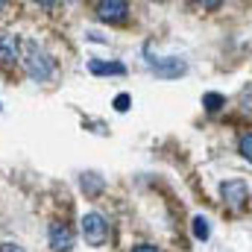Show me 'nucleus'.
Masks as SVG:
<instances>
[{
	"label": "nucleus",
	"instance_id": "1",
	"mask_svg": "<svg viewBox=\"0 0 252 252\" xmlns=\"http://www.w3.org/2000/svg\"><path fill=\"white\" fill-rule=\"evenodd\" d=\"M24 67H27V73L32 76V79H38V82H44V79H50L53 76V70H56V62L35 44V41H27L24 44Z\"/></svg>",
	"mask_w": 252,
	"mask_h": 252
},
{
	"label": "nucleus",
	"instance_id": "2",
	"mask_svg": "<svg viewBox=\"0 0 252 252\" xmlns=\"http://www.w3.org/2000/svg\"><path fill=\"white\" fill-rule=\"evenodd\" d=\"M82 238H85V244H91V247H103L106 238H109V223H106V217L97 214V211L85 214V217H82Z\"/></svg>",
	"mask_w": 252,
	"mask_h": 252
},
{
	"label": "nucleus",
	"instance_id": "3",
	"mask_svg": "<svg viewBox=\"0 0 252 252\" xmlns=\"http://www.w3.org/2000/svg\"><path fill=\"white\" fill-rule=\"evenodd\" d=\"M223 199H226V205L229 208H241L247 199H250V188H247V182H241V179H229V182H223Z\"/></svg>",
	"mask_w": 252,
	"mask_h": 252
},
{
	"label": "nucleus",
	"instance_id": "4",
	"mask_svg": "<svg viewBox=\"0 0 252 252\" xmlns=\"http://www.w3.org/2000/svg\"><path fill=\"white\" fill-rule=\"evenodd\" d=\"M126 15H129V3H124V0H100L97 3V18L100 21L118 24V21H126Z\"/></svg>",
	"mask_w": 252,
	"mask_h": 252
},
{
	"label": "nucleus",
	"instance_id": "5",
	"mask_svg": "<svg viewBox=\"0 0 252 252\" xmlns=\"http://www.w3.org/2000/svg\"><path fill=\"white\" fill-rule=\"evenodd\" d=\"M50 247L53 252H67L73 247V232H70V226H64V223H50Z\"/></svg>",
	"mask_w": 252,
	"mask_h": 252
},
{
	"label": "nucleus",
	"instance_id": "6",
	"mask_svg": "<svg viewBox=\"0 0 252 252\" xmlns=\"http://www.w3.org/2000/svg\"><path fill=\"white\" fill-rule=\"evenodd\" d=\"M21 56V41L12 32H0V59L3 62H18Z\"/></svg>",
	"mask_w": 252,
	"mask_h": 252
},
{
	"label": "nucleus",
	"instance_id": "7",
	"mask_svg": "<svg viewBox=\"0 0 252 252\" xmlns=\"http://www.w3.org/2000/svg\"><path fill=\"white\" fill-rule=\"evenodd\" d=\"M88 70L94 73V76H124L126 67L118 62H100V59H91L88 62Z\"/></svg>",
	"mask_w": 252,
	"mask_h": 252
},
{
	"label": "nucleus",
	"instance_id": "8",
	"mask_svg": "<svg viewBox=\"0 0 252 252\" xmlns=\"http://www.w3.org/2000/svg\"><path fill=\"white\" fill-rule=\"evenodd\" d=\"M153 70H156L158 76H179V73H185V62L170 59L167 64H153Z\"/></svg>",
	"mask_w": 252,
	"mask_h": 252
},
{
	"label": "nucleus",
	"instance_id": "9",
	"mask_svg": "<svg viewBox=\"0 0 252 252\" xmlns=\"http://www.w3.org/2000/svg\"><path fill=\"white\" fill-rule=\"evenodd\" d=\"M202 106H205L208 112H220V109L226 106V97H223V94H214V91H208V94L202 97Z\"/></svg>",
	"mask_w": 252,
	"mask_h": 252
},
{
	"label": "nucleus",
	"instance_id": "10",
	"mask_svg": "<svg viewBox=\"0 0 252 252\" xmlns=\"http://www.w3.org/2000/svg\"><path fill=\"white\" fill-rule=\"evenodd\" d=\"M208 232H211V229H208V220H205V217H193V238H196V241H205Z\"/></svg>",
	"mask_w": 252,
	"mask_h": 252
},
{
	"label": "nucleus",
	"instance_id": "11",
	"mask_svg": "<svg viewBox=\"0 0 252 252\" xmlns=\"http://www.w3.org/2000/svg\"><path fill=\"white\" fill-rule=\"evenodd\" d=\"M238 150H241V156H244L247 161H252V132L241 135V141H238Z\"/></svg>",
	"mask_w": 252,
	"mask_h": 252
},
{
	"label": "nucleus",
	"instance_id": "12",
	"mask_svg": "<svg viewBox=\"0 0 252 252\" xmlns=\"http://www.w3.org/2000/svg\"><path fill=\"white\" fill-rule=\"evenodd\" d=\"M82 188L91 190V193H97V190L103 188V182H100V179H94V173H88V176L82 179Z\"/></svg>",
	"mask_w": 252,
	"mask_h": 252
},
{
	"label": "nucleus",
	"instance_id": "13",
	"mask_svg": "<svg viewBox=\"0 0 252 252\" xmlns=\"http://www.w3.org/2000/svg\"><path fill=\"white\" fill-rule=\"evenodd\" d=\"M115 109H118V112H126V109H129V94H118V97H115Z\"/></svg>",
	"mask_w": 252,
	"mask_h": 252
},
{
	"label": "nucleus",
	"instance_id": "14",
	"mask_svg": "<svg viewBox=\"0 0 252 252\" xmlns=\"http://www.w3.org/2000/svg\"><path fill=\"white\" fill-rule=\"evenodd\" d=\"M0 252H24L18 244H0Z\"/></svg>",
	"mask_w": 252,
	"mask_h": 252
},
{
	"label": "nucleus",
	"instance_id": "15",
	"mask_svg": "<svg viewBox=\"0 0 252 252\" xmlns=\"http://www.w3.org/2000/svg\"><path fill=\"white\" fill-rule=\"evenodd\" d=\"M132 252H158L156 247H150V244H141V247H135Z\"/></svg>",
	"mask_w": 252,
	"mask_h": 252
},
{
	"label": "nucleus",
	"instance_id": "16",
	"mask_svg": "<svg viewBox=\"0 0 252 252\" xmlns=\"http://www.w3.org/2000/svg\"><path fill=\"white\" fill-rule=\"evenodd\" d=\"M3 6H6V3H3V0H0V9H3Z\"/></svg>",
	"mask_w": 252,
	"mask_h": 252
}]
</instances>
